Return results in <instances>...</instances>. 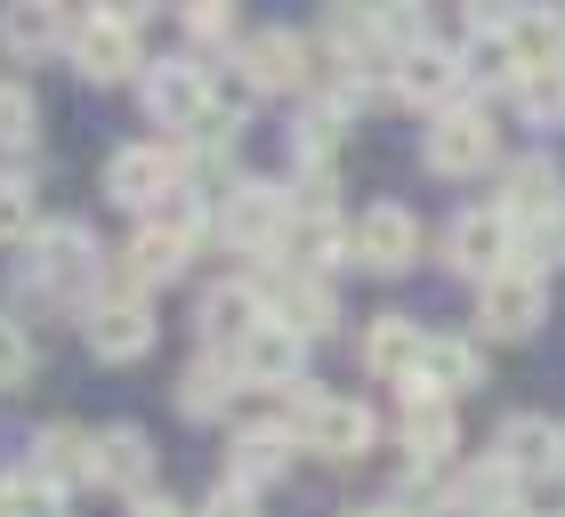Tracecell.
<instances>
[{
  "label": "cell",
  "instance_id": "obj_1",
  "mask_svg": "<svg viewBox=\"0 0 565 517\" xmlns=\"http://www.w3.org/2000/svg\"><path fill=\"white\" fill-rule=\"evenodd\" d=\"M323 41L340 49L348 65H388L396 73V57H404V17H388L380 0H323Z\"/></svg>",
  "mask_w": 565,
  "mask_h": 517
},
{
  "label": "cell",
  "instance_id": "obj_2",
  "mask_svg": "<svg viewBox=\"0 0 565 517\" xmlns=\"http://www.w3.org/2000/svg\"><path fill=\"white\" fill-rule=\"evenodd\" d=\"M518 226H509V211L493 202V211H460L452 226H445V258L460 275H477V283H493L501 267H518Z\"/></svg>",
  "mask_w": 565,
  "mask_h": 517
},
{
  "label": "cell",
  "instance_id": "obj_3",
  "mask_svg": "<svg viewBox=\"0 0 565 517\" xmlns=\"http://www.w3.org/2000/svg\"><path fill=\"white\" fill-rule=\"evenodd\" d=\"M82 340L89 356H106V365H138V356L153 348V316L138 292H97L89 316H82Z\"/></svg>",
  "mask_w": 565,
  "mask_h": 517
},
{
  "label": "cell",
  "instance_id": "obj_4",
  "mask_svg": "<svg viewBox=\"0 0 565 517\" xmlns=\"http://www.w3.org/2000/svg\"><path fill=\"white\" fill-rule=\"evenodd\" d=\"M542 307H550V292H542V275H533V258L501 267L493 283H477V324L493 331V340H525V331L542 324Z\"/></svg>",
  "mask_w": 565,
  "mask_h": 517
},
{
  "label": "cell",
  "instance_id": "obj_5",
  "mask_svg": "<svg viewBox=\"0 0 565 517\" xmlns=\"http://www.w3.org/2000/svg\"><path fill=\"white\" fill-rule=\"evenodd\" d=\"M348 258H355V267H372V275H404L420 258L413 211H404V202H372V211L348 226Z\"/></svg>",
  "mask_w": 565,
  "mask_h": 517
},
{
  "label": "cell",
  "instance_id": "obj_6",
  "mask_svg": "<svg viewBox=\"0 0 565 517\" xmlns=\"http://www.w3.org/2000/svg\"><path fill=\"white\" fill-rule=\"evenodd\" d=\"M501 154V129H493V114H477V106H445L436 114V129H428V170L436 178H469V170H484Z\"/></svg>",
  "mask_w": 565,
  "mask_h": 517
},
{
  "label": "cell",
  "instance_id": "obj_7",
  "mask_svg": "<svg viewBox=\"0 0 565 517\" xmlns=\"http://www.w3.org/2000/svg\"><path fill=\"white\" fill-rule=\"evenodd\" d=\"M65 49H73V73H82V82H97V89L130 82V73L146 65V57H138V24H121V17H89V24H73Z\"/></svg>",
  "mask_w": 565,
  "mask_h": 517
},
{
  "label": "cell",
  "instance_id": "obj_8",
  "mask_svg": "<svg viewBox=\"0 0 565 517\" xmlns=\"http://www.w3.org/2000/svg\"><path fill=\"white\" fill-rule=\"evenodd\" d=\"M282 226H291V194L267 187V178H243L218 211V235L243 243V251H282Z\"/></svg>",
  "mask_w": 565,
  "mask_h": 517
},
{
  "label": "cell",
  "instance_id": "obj_9",
  "mask_svg": "<svg viewBox=\"0 0 565 517\" xmlns=\"http://www.w3.org/2000/svg\"><path fill=\"white\" fill-rule=\"evenodd\" d=\"M501 211L518 235H550V226L565 219V194H557V162L550 154H533V162H518L501 178Z\"/></svg>",
  "mask_w": 565,
  "mask_h": 517
},
{
  "label": "cell",
  "instance_id": "obj_10",
  "mask_svg": "<svg viewBox=\"0 0 565 517\" xmlns=\"http://www.w3.org/2000/svg\"><path fill=\"white\" fill-rule=\"evenodd\" d=\"M372 404H355V397H316V412H307V429H299V445L307 453H323V461H355V453H372Z\"/></svg>",
  "mask_w": 565,
  "mask_h": 517
},
{
  "label": "cell",
  "instance_id": "obj_11",
  "mask_svg": "<svg viewBox=\"0 0 565 517\" xmlns=\"http://www.w3.org/2000/svg\"><path fill=\"white\" fill-rule=\"evenodd\" d=\"M178 187V154L170 146H121L106 162V202H121V211H153Z\"/></svg>",
  "mask_w": 565,
  "mask_h": 517
},
{
  "label": "cell",
  "instance_id": "obj_12",
  "mask_svg": "<svg viewBox=\"0 0 565 517\" xmlns=\"http://www.w3.org/2000/svg\"><path fill=\"white\" fill-rule=\"evenodd\" d=\"M243 73L259 82V97H275V89H307V82H316V49H307L299 33H282V24H267V33L243 41Z\"/></svg>",
  "mask_w": 565,
  "mask_h": 517
},
{
  "label": "cell",
  "instance_id": "obj_13",
  "mask_svg": "<svg viewBox=\"0 0 565 517\" xmlns=\"http://www.w3.org/2000/svg\"><path fill=\"white\" fill-rule=\"evenodd\" d=\"M460 82H469V65H460L452 49H436V41H413V49L396 57V82H388V89L404 97V106H436V114H445Z\"/></svg>",
  "mask_w": 565,
  "mask_h": 517
},
{
  "label": "cell",
  "instance_id": "obj_14",
  "mask_svg": "<svg viewBox=\"0 0 565 517\" xmlns=\"http://www.w3.org/2000/svg\"><path fill=\"white\" fill-rule=\"evenodd\" d=\"M299 365H307V331L275 324V316L235 348V372H243L250 388H299Z\"/></svg>",
  "mask_w": 565,
  "mask_h": 517
},
{
  "label": "cell",
  "instance_id": "obj_15",
  "mask_svg": "<svg viewBox=\"0 0 565 517\" xmlns=\"http://www.w3.org/2000/svg\"><path fill=\"white\" fill-rule=\"evenodd\" d=\"M202 106H211V82H202V65L162 57V65L146 73V114L162 122V129H194V122H202Z\"/></svg>",
  "mask_w": 565,
  "mask_h": 517
},
{
  "label": "cell",
  "instance_id": "obj_16",
  "mask_svg": "<svg viewBox=\"0 0 565 517\" xmlns=\"http://www.w3.org/2000/svg\"><path fill=\"white\" fill-rule=\"evenodd\" d=\"M267 316H275V324H291V331H307V340H323V331L340 324V307H331V283H323V275L282 267V275H275V292H267Z\"/></svg>",
  "mask_w": 565,
  "mask_h": 517
},
{
  "label": "cell",
  "instance_id": "obj_17",
  "mask_svg": "<svg viewBox=\"0 0 565 517\" xmlns=\"http://www.w3.org/2000/svg\"><path fill=\"white\" fill-rule=\"evenodd\" d=\"M396 436H404V453H413V469H436L452 445H460V421H452V397H428V388H413L404 397V421H396Z\"/></svg>",
  "mask_w": 565,
  "mask_h": 517
},
{
  "label": "cell",
  "instance_id": "obj_18",
  "mask_svg": "<svg viewBox=\"0 0 565 517\" xmlns=\"http://www.w3.org/2000/svg\"><path fill=\"white\" fill-rule=\"evenodd\" d=\"M89 267H97V258H89V226H41L24 283H33V292H73Z\"/></svg>",
  "mask_w": 565,
  "mask_h": 517
},
{
  "label": "cell",
  "instance_id": "obj_19",
  "mask_svg": "<svg viewBox=\"0 0 565 517\" xmlns=\"http://www.w3.org/2000/svg\"><path fill=\"white\" fill-rule=\"evenodd\" d=\"M259 324H267V292L259 283H218V292L202 299V340L211 348H243Z\"/></svg>",
  "mask_w": 565,
  "mask_h": 517
},
{
  "label": "cell",
  "instance_id": "obj_20",
  "mask_svg": "<svg viewBox=\"0 0 565 517\" xmlns=\"http://www.w3.org/2000/svg\"><path fill=\"white\" fill-rule=\"evenodd\" d=\"M420 356H428V331L413 316H372V331H364V372L372 380H413Z\"/></svg>",
  "mask_w": 565,
  "mask_h": 517
},
{
  "label": "cell",
  "instance_id": "obj_21",
  "mask_svg": "<svg viewBox=\"0 0 565 517\" xmlns=\"http://www.w3.org/2000/svg\"><path fill=\"white\" fill-rule=\"evenodd\" d=\"M348 258V226L331 219V211H291V226H282V267H307V275H323V267H340Z\"/></svg>",
  "mask_w": 565,
  "mask_h": 517
},
{
  "label": "cell",
  "instance_id": "obj_22",
  "mask_svg": "<svg viewBox=\"0 0 565 517\" xmlns=\"http://www.w3.org/2000/svg\"><path fill=\"white\" fill-rule=\"evenodd\" d=\"M186 267V243L162 235V226H138V243L114 258V292H146V283H170Z\"/></svg>",
  "mask_w": 565,
  "mask_h": 517
},
{
  "label": "cell",
  "instance_id": "obj_23",
  "mask_svg": "<svg viewBox=\"0 0 565 517\" xmlns=\"http://www.w3.org/2000/svg\"><path fill=\"white\" fill-rule=\"evenodd\" d=\"M146 477H153V445H146V429H106L97 436V485H121V494H146Z\"/></svg>",
  "mask_w": 565,
  "mask_h": 517
},
{
  "label": "cell",
  "instance_id": "obj_24",
  "mask_svg": "<svg viewBox=\"0 0 565 517\" xmlns=\"http://www.w3.org/2000/svg\"><path fill=\"white\" fill-rule=\"evenodd\" d=\"M477 380H484L477 340H428L420 372H413V388H428V397H460V388H477Z\"/></svg>",
  "mask_w": 565,
  "mask_h": 517
},
{
  "label": "cell",
  "instance_id": "obj_25",
  "mask_svg": "<svg viewBox=\"0 0 565 517\" xmlns=\"http://www.w3.org/2000/svg\"><path fill=\"white\" fill-rule=\"evenodd\" d=\"M501 461L518 477H550L557 469V429L542 421V412H518V421L501 429Z\"/></svg>",
  "mask_w": 565,
  "mask_h": 517
},
{
  "label": "cell",
  "instance_id": "obj_26",
  "mask_svg": "<svg viewBox=\"0 0 565 517\" xmlns=\"http://www.w3.org/2000/svg\"><path fill=\"white\" fill-rule=\"evenodd\" d=\"M0 517H65V485L49 477L41 461L33 469H9L0 477Z\"/></svg>",
  "mask_w": 565,
  "mask_h": 517
},
{
  "label": "cell",
  "instance_id": "obj_27",
  "mask_svg": "<svg viewBox=\"0 0 565 517\" xmlns=\"http://www.w3.org/2000/svg\"><path fill=\"white\" fill-rule=\"evenodd\" d=\"M235 365H211V356H202V365L178 380V412H186V421H218L226 404H235Z\"/></svg>",
  "mask_w": 565,
  "mask_h": 517
},
{
  "label": "cell",
  "instance_id": "obj_28",
  "mask_svg": "<svg viewBox=\"0 0 565 517\" xmlns=\"http://www.w3.org/2000/svg\"><path fill=\"white\" fill-rule=\"evenodd\" d=\"M460 65H469V82H493V89H518V82H525V57H518V41H509V24L477 33Z\"/></svg>",
  "mask_w": 565,
  "mask_h": 517
},
{
  "label": "cell",
  "instance_id": "obj_29",
  "mask_svg": "<svg viewBox=\"0 0 565 517\" xmlns=\"http://www.w3.org/2000/svg\"><path fill=\"white\" fill-rule=\"evenodd\" d=\"M282 453H291V436H275V429H243V445H235V469H226V485L259 494L267 477H282Z\"/></svg>",
  "mask_w": 565,
  "mask_h": 517
},
{
  "label": "cell",
  "instance_id": "obj_30",
  "mask_svg": "<svg viewBox=\"0 0 565 517\" xmlns=\"http://www.w3.org/2000/svg\"><path fill=\"white\" fill-rule=\"evenodd\" d=\"M509 41H518L525 73H542V65H565V17H542V9H525V17H509Z\"/></svg>",
  "mask_w": 565,
  "mask_h": 517
},
{
  "label": "cell",
  "instance_id": "obj_31",
  "mask_svg": "<svg viewBox=\"0 0 565 517\" xmlns=\"http://www.w3.org/2000/svg\"><path fill=\"white\" fill-rule=\"evenodd\" d=\"M41 469L57 477V485H73V477H97V436H82V429H49L41 436Z\"/></svg>",
  "mask_w": 565,
  "mask_h": 517
},
{
  "label": "cell",
  "instance_id": "obj_32",
  "mask_svg": "<svg viewBox=\"0 0 565 517\" xmlns=\"http://www.w3.org/2000/svg\"><path fill=\"white\" fill-rule=\"evenodd\" d=\"M202 202H211V194H202V187H186V178H178V187H170V194H162V202H153V211H146V226H162V235H178V243H194L202 226H211V211H202Z\"/></svg>",
  "mask_w": 565,
  "mask_h": 517
},
{
  "label": "cell",
  "instance_id": "obj_33",
  "mask_svg": "<svg viewBox=\"0 0 565 517\" xmlns=\"http://www.w3.org/2000/svg\"><path fill=\"white\" fill-rule=\"evenodd\" d=\"M0 33H9L17 49H49L65 33V9L57 0H9V17H0Z\"/></svg>",
  "mask_w": 565,
  "mask_h": 517
},
{
  "label": "cell",
  "instance_id": "obj_34",
  "mask_svg": "<svg viewBox=\"0 0 565 517\" xmlns=\"http://www.w3.org/2000/svg\"><path fill=\"white\" fill-rule=\"evenodd\" d=\"M518 469H509V461L493 453V461H484V469L469 477V485H460V509H477V517H493V509H518V502H509V494H518Z\"/></svg>",
  "mask_w": 565,
  "mask_h": 517
},
{
  "label": "cell",
  "instance_id": "obj_35",
  "mask_svg": "<svg viewBox=\"0 0 565 517\" xmlns=\"http://www.w3.org/2000/svg\"><path fill=\"white\" fill-rule=\"evenodd\" d=\"M41 235V194L24 178H0V251L9 243H33Z\"/></svg>",
  "mask_w": 565,
  "mask_h": 517
},
{
  "label": "cell",
  "instance_id": "obj_36",
  "mask_svg": "<svg viewBox=\"0 0 565 517\" xmlns=\"http://www.w3.org/2000/svg\"><path fill=\"white\" fill-rule=\"evenodd\" d=\"M518 106L525 114H565V65H542V73H525V82H518Z\"/></svg>",
  "mask_w": 565,
  "mask_h": 517
},
{
  "label": "cell",
  "instance_id": "obj_37",
  "mask_svg": "<svg viewBox=\"0 0 565 517\" xmlns=\"http://www.w3.org/2000/svg\"><path fill=\"white\" fill-rule=\"evenodd\" d=\"M33 138V89L0 82V146H24Z\"/></svg>",
  "mask_w": 565,
  "mask_h": 517
},
{
  "label": "cell",
  "instance_id": "obj_38",
  "mask_svg": "<svg viewBox=\"0 0 565 517\" xmlns=\"http://www.w3.org/2000/svg\"><path fill=\"white\" fill-rule=\"evenodd\" d=\"M178 9H186V24L202 41H226L235 33V0H178Z\"/></svg>",
  "mask_w": 565,
  "mask_h": 517
},
{
  "label": "cell",
  "instance_id": "obj_39",
  "mask_svg": "<svg viewBox=\"0 0 565 517\" xmlns=\"http://www.w3.org/2000/svg\"><path fill=\"white\" fill-rule=\"evenodd\" d=\"M24 372H33V340H24V331L0 316V388H17Z\"/></svg>",
  "mask_w": 565,
  "mask_h": 517
},
{
  "label": "cell",
  "instance_id": "obj_40",
  "mask_svg": "<svg viewBox=\"0 0 565 517\" xmlns=\"http://www.w3.org/2000/svg\"><path fill=\"white\" fill-rule=\"evenodd\" d=\"M202 517H259V509H250V494H243V485H218V494H211V509H202Z\"/></svg>",
  "mask_w": 565,
  "mask_h": 517
},
{
  "label": "cell",
  "instance_id": "obj_41",
  "mask_svg": "<svg viewBox=\"0 0 565 517\" xmlns=\"http://www.w3.org/2000/svg\"><path fill=\"white\" fill-rule=\"evenodd\" d=\"M153 9V0H97V17H121V24H138Z\"/></svg>",
  "mask_w": 565,
  "mask_h": 517
},
{
  "label": "cell",
  "instance_id": "obj_42",
  "mask_svg": "<svg viewBox=\"0 0 565 517\" xmlns=\"http://www.w3.org/2000/svg\"><path fill=\"white\" fill-rule=\"evenodd\" d=\"M130 517H186V509H178L170 494H138V509H130Z\"/></svg>",
  "mask_w": 565,
  "mask_h": 517
},
{
  "label": "cell",
  "instance_id": "obj_43",
  "mask_svg": "<svg viewBox=\"0 0 565 517\" xmlns=\"http://www.w3.org/2000/svg\"><path fill=\"white\" fill-rule=\"evenodd\" d=\"M340 517H404L396 502H380V509H340Z\"/></svg>",
  "mask_w": 565,
  "mask_h": 517
},
{
  "label": "cell",
  "instance_id": "obj_44",
  "mask_svg": "<svg viewBox=\"0 0 565 517\" xmlns=\"http://www.w3.org/2000/svg\"><path fill=\"white\" fill-rule=\"evenodd\" d=\"M557 469H565V429H557Z\"/></svg>",
  "mask_w": 565,
  "mask_h": 517
},
{
  "label": "cell",
  "instance_id": "obj_45",
  "mask_svg": "<svg viewBox=\"0 0 565 517\" xmlns=\"http://www.w3.org/2000/svg\"><path fill=\"white\" fill-rule=\"evenodd\" d=\"M493 517H533V509H493Z\"/></svg>",
  "mask_w": 565,
  "mask_h": 517
},
{
  "label": "cell",
  "instance_id": "obj_46",
  "mask_svg": "<svg viewBox=\"0 0 565 517\" xmlns=\"http://www.w3.org/2000/svg\"><path fill=\"white\" fill-rule=\"evenodd\" d=\"M57 9H89V0H57Z\"/></svg>",
  "mask_w": 565,
  "mask_h": 517
},
{
  "label": "cell",
  "instance_id": "obj_47",
  "mask_svg": "<svg viewBox=\"0 0 565 517\" xmlns=\"http://www.w3.org/2000/svg\"><path fill=\"white\" fill-rule=\"evenodd\" d=\"M557 251H565V219H557Z\"/></svg>",
  "mask_w": 565,
  "mask_h": 517
},
{
  "label": "cell",
  "instance_id": "obj_48",
  "mask_svg": "<svg viewBox=\"0 0 565 517\" xmlns=\"http://www.w3.org/2000/svg\"><path fill=\"white\" fill-rule=\"evenodd\" d=\"M557 517H565V509H557Z\"/></svg>",
  "mask_w": 565,
  "mask_h": 517
}]
</instances>
